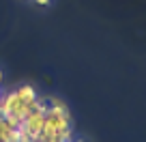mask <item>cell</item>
Segmentation results:
<instances>
[{
  "mask_svg": "<svg viewBox=\"0 0 146 142\" xmlns=\"http://www.w3.org/2000/svg\"><path fill=\"white\" fill-rule=\"evenodd\" d=\"M0 99H2V91H0Z\"/></svg>",
  "mask_w": 146,
  "mask_h": 142,
  "instance_id": "277c9868",
  "label": "cell"
},
{
  "mask_svg": "<svg viewBox=\"0 0 146 142\" xmlns=\"http://www.w3.org/2000/svg\"><path fill=\"white\" fill-rule=\"evenodd\" d=\"M35 2H36V5H39V7H47V5H50V2H52V0H35Z\"/></svg>",
  "mask_w": 146,
  "mask_h": 142,
  "instance_id": "7a4b0ae2",
  "label": "cell"
},
{
  "mask_svg": "<svg viewBox=\"0 0 146 142\" xmlns=\"http://www.w3.org/2000/svg\"><path fill=\"white\" fill-rule=\"evenodd\" d=\"M15 93H17L19 101H22V103H26L28 108L32 110V103H35V101H36V97H39L35 88H32L30 84H22L19 88H15Z\"/></svg>",
  "mask_w": 146,
  "mask_h": 142,
  "instance_id": "6da1fadb",
  "label": "cell"
},
{
  "mask_svg": "<svg viewBox=\"0 0 146 142\" xmlns=\"http://www.w3.org/2000/svg\"><path fill=\"white\" fill-rule=\"evenodd\" d=\"M2 80H5V73H2V69H0V84H2Z\"/></svg>",
  "mask_w": 146,
  "mask_h": 142,
  "instance_id": "3957f363",
  "label": "cell"
}]
</instances>
